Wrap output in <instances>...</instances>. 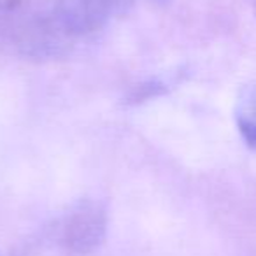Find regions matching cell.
Segmentation results:
<instances>
[{
  "instance_id": "obj_1",
  "label": "cell",
  "mask_w": 256,
  "mask_h": 256,
  "mask_svg": "<svg viewBox=\"0 0 256 256\" xmlns=\"http://www.w3.org/2000/svg\"><path fill=\"white\" fill-rule=\"evenodd\" d=\"M76 46L62 25L53 0H23L0 18V51L22 60L46 62L67 56Z\"/></svg>"
},
{
  "instance_id": "obj_2",
  "label": "cell",
  "mask_w": 256,
  "mask_h": 256,
  "mask_svg": "<svg viewBox=\"0 0 256 256\" xmlns=\"http://www.w3.org/2000/svg\"><path fill=\"white\" fill-rule=\"evenodd\" d=\"M137 0H53L62 25L78 42L123 16Z\"/></svg>"
},
{
  "instance_id": "obj_3",
  "label": "cell",
  "mask_w": 256,
  "mask_h": 256,
  "mask_svg": "<svg viewBox=\"0 0 256 256\" xmlns=\"http://www.w3.org/2000/svg\"><path fill=\"white\" fill-rule=\"evenodd\" d=\"M107 234V210L96 200H81L62 220L58 240L72 254H90Z\"/></svg>"
},
{
  "instance_id": "obj_4",
  "label": "cell",
  "mask_w": 256,
  "mask_h": 256,
  "mask_svg": "<svg viewBox=\"0 0 256 256\" xmlns=\"http://www.w3.org/2000/svg\"><path fill=\"white\" fill-rule=\"evenodd\" d=\"M235 124L251 150L256 151V79L240 92L235 106Z\"/></svg>"
},
{
  "instance_id": "obj_5",
  "label": "cell",
  "mask_w": 256,
  "mask_h": 256,
  "mask_svg": "<svg viewBox=\"0 0 256 256\" xmlns=\"http://www.w3.org/2000/svg\"><path fill=\"white\" fill-rule=\"evenodd\" d=\"M23 0H0V18H4L9 11H12L14 8H18Z\"/></svg>"
}]
</instances>
